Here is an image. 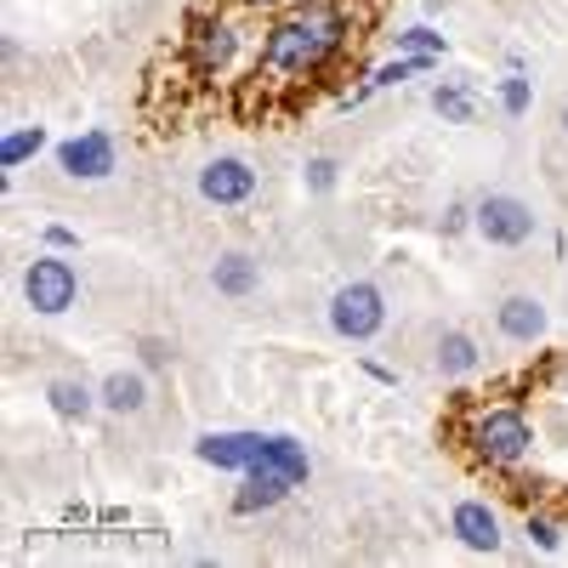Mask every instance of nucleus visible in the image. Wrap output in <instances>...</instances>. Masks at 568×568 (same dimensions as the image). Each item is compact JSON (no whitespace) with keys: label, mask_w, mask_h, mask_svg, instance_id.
<instances>
[{"label":"nucleus","mask_w":568,"mask_h":568,"mask_svg":"<svg viewBox=\"0 0 568 568\" xmlns=\"http://www.w3.org/2000/svg\"><path fill=\"white\" fill-rule=\"evenodd\" d=\"M45 404H52L63 420H91L103 409V398H98V387H85V382H74V375H58V382H45Z\"/></svg>","instance_id":"nucleus-15"},{"label":"nucleus","mask_w":568,"mask_h":568,"mask_svg":"<svg viewBox=\"0 0 568 568\" xmlns=\"http://www.w3.org/2000/svg\"><path fill=\"white\" fill-rule=\"evenodd\" d=\"M529 540H535L540 551H557V546H562V529L551 524V517H529Z\"/></svg>","instance_id":"nucleus-23"},{"label":"nucleus","mask_w":568,"mask_h":568,"mask_svg":"<svg viewBox=\"0 0 568 568\" xmlns=\"http://www.w3.org/2000/svg\"><path fill=\"white\" fill-rule=\"evenodd\" d=\"M45 149V125H12L7 142H0V171H18L23 160H34Z\"/></svg>","instance_id":"nucleus-18"},{"label":"nucleus","mask_w":568,"mask_h":568,"mask_svg":"<svg viewBox=\"0 0 568 568\" xmlns=\"http://www.w3.org/2000/svg\"><path fill=\"white\" fill-rule=\"evenodd\" d=\"M23 302H29L34 313H45V318L69 313V307L80 302V273H74V262L58 256V251L34 256V262L23 267Z\"/></svg>","instance_id":"nucleus-4"},{"label":"nucleus","mask_w":568,"mask_h":568,"mask_svg":"<svg viewBox=\"0 0 568 568\" xmlns=\"http://www.w3.org/2000/svg\"><path fill=\"white\" fill-rule=\"evenodd\" d=\"M529 98H535V91H529V80L524 74H511L506 85H500V109L517 120V114H529Z\"/></svg>","instance_id":"nucleus-21"},{"label":"nucleus","mask_w":568,"mask_h":568,"mask_svg":"<svg viewBox=\"0 0 568 568\" xmlns=\"http://www.w3.org/2000/svg\"><path fill=\"white\" fill-rule=\"evenodd\" d=\"M296 484L291 478H284V471L278 466H267V460H256L251 471H245V489L240 495H233V511H240V517H256V511H273L284 495H291Z\"/></svg>","instance_id":"nucleus-12"},{"label":"nucleus","mask_w":568,"mask_h":568,"mask_svg":"<svg viewBox=\"0 0 568 568\" xmlns=\"http://www.w3.org/2000/svg\"><path fill=\"white\" fill-rule=\"evenodd\" d=\"M347 12L336 7H307L296 18H284L267 29L262 40V58H256V74H291V80H307L318 69H329L342 58V45H347Z\"/></svg>","instance_id":"nucleus-1"},{"label":"nucleus","mask_w":568,"mask_h":568,"mask_svg":"<svg viewBox=\"0 0 568 568\" xmlns=\"http://www.w3.org/2000/svg\"><path fill=\"white\" fill-rule=\"evenodd\" d=\"M495 329H500L506 342H517V347H535V342H546L551 313H546V302H540V296L517 291V296H506V302L495 307Z\"/></svg>","instance_id":"nucleus-8"},{"label":"nucleus","mask_w":568,"mask_h":568,"mask_svg":"<svg viewBox=\"0 0 568 568\" xmlns=\"http://www.w3.org/2000/svg\"><path fill=\"white\" fill-rule=\"evenodd\" d=\"M256 187H262V176H256L240 154H216V160L200 165V200H205V205H222V211L251 205Z\"/></svg>","instance_id":"nucleus-6"},{"label":"nucleus","mask_w":568,"mask_h":568,"mask_svg":"<svg viewBox=\"0 0 568 568\" xmlns=\"http://www.w3.org/2000/svg\"><path fill=\"white\" fill-rule=\"evenodd\" d=\"M142 364H154V369H165V364H171V342L149 336V342H142Z\"/></svg>","instance_id":"nucleus-24"},{"label":"nucleus","mask_w":568,"mask_h":568,"mask_svg":"<svg viewBox=\"0 0 568 568\" xmlns=\"http://www.w3.org/2000/svg\"><path fill=\"white\" fill-rule=\"evenodd\" d=\"M262 460H267V466H278L291 484H307V471H313V460H307V444H296L291 433H273Z\"/></svg>","instance_id":"nucleus-17"},{"label":"nucleus","mask_w":568,"mask_h":568,"mask_svg":"<svg viewBox=\"0 0 568 568\" xmlns=\"http://www.w3.org/2000/svg\"><path fill=\"white\" fill-rule=\"evenodd\" d=\"M240 7H256L262 12V7H284V0H240Z\"/></svg>","instance_id":"nucleus-27"},{"label":"nucleus","mask_w":568,"mask_h":568,"mask_svg":"<svg viewBox=\"0 0 568 568\" xmlns=\"http://www.w3.org/2000/svg\"><path fill=\"white\" fill-rule=\"evenodd\" d=\"M211 284H216V296L245 302V296H256V284H262V262L245 256V251H222L216 267H211Z\"/></svg>","instance_id":"nucleus-13"},{"label":"nucleus","mask_w":568,"mask_h":568,"mask_svg":"<svg viewBox=\"0 0 568 568\" xmlns=\"http://www.w3.org/2000/svg\"><path fill=\"white\" fill-rule=\"evenodd\" d=\"M449 535H455L466 551L495 557V551H500V511H495L489 500H455V511H449Z\"/></svg>","instance_id":"nucleus-10"},{"label":"nucleus","mask_w":568,"mask_h":568,"mask_svg":"<svg viewBox=\"0 0 568 568\" xmlns=\"http://www.w3.org/2000/svg\"><path fill=\"white\" fill-rule=\"evenodd\" d=\"M562 136H568V109H562Z\"/></svg>","instance_id":"nucleus-28"},{"label":"nucleus","mask_w":568,"mask_h":568,"mask_svg":"<svg viewBox=\"0 0 568 568\" xmlns=\"http://www.w3.org/2000/svg\"><path fill=\"white\" fill-rule=\"evenodd\" d=\"M466 444L478 449V460H489V466H524L529 449H535V426H529V415L517 404H495V409H484L478 420H471Z\"/></svg>","instance_id":"nucleus-2"},{"label":"nucleus","mask_w":568,"mask_h":568,"mask_svg":"<svg viewBox=\"0 0 568 568\" xmlns=\"http://www.w3.org/2000/svg\"><path fill=\"white\" fill-rule=\"evenodd\" d=\"M329 329H336L342 342H375L387 329V296H382V284H369V278H347L336 296H329L324 307Z\"/></svg>","instance_id":"nucleus-3"},{"label":"nucleus","mask_w":568,"mask_h":568,"mask_svg":"<svg viewBox=\"0 0 568 568\" xmlns=\"http://www.w3.org/2000/svg\"><path fill=\"white\" fill-rule=\"evenodd\" d=\"M562 398H568V375H562Z\"/></svg>","instance_id":"nucleus-29"},{"label":"nucleus","mask_w":568,"mask_h":568,"mask_svg":"<svg viewBox=\"0 0 568 568\" xmlns=\"http://www.w3.org/2000/svg\"><path fill=\"white\" fill-rule=\"evenodd\" d=\"M98 398L109 415H142L149 409V375L142 369H109L98 382Z\"/></svg>","instance_id":"nucleus-14"},{"label":"nucleus","mask_w":568,"mask_h":568,"mask_svg":"<svg viewBox=\"0 0 568 568\" xmlns=\"http://www.w3.org/2000/svg\"><path fill=\"white\" fill-rule=\"evenodd\" d=\"M336 160H329V154H313L307 160V187H313V194H329V187H336Z\"/></svg>","instance_id":"nucleus-22"},{"label":"nucleus","mask_w":568,"mask_h":568,"mask_svg":"<svg viewBox=\"0 0 568 568\" xmlns=\"http://www.w3.org/2000/svg\"><path fill=\"white\" fill-rule=\"evenodd\" d=\"M433 109H438L449 125H471V114H478V103H471L466 85H438V91H433Z\"/></svg>","instance_id":"nucleus-20"},{"label":"nucleus","mask_w":568,"mask_h":568,"mask_svg":"<svg viewBox=\"0 0 568 568\" xmlns=\"http://www.w3.org/2000/svg\"><path fill=\"white\" fill-rule=\"evenodd\" d=\"M187 52H194L200 74H222L233 58H240V29H233L227 18H200L194 34H187Z\"/></svg>","instance_id":"nucleus-11"},{"label":"nucleus","mask_w":568,"mask_h":568,"mask_svg":"<svg viewBox=\"0 0 568 568\" xmlns=\"http://www.w3.org/2000/svg\"><path fill=\"white\" fill-rule=\"evenodd\" d=\"M194 455L205 460V466H216V471H245L267 455V438L262 433H205L200 444H194Z\"/></svg>","instance_id":"nucleus-9"},{"label":"nucleus","mask_w":568,"mask_h":568,"mask_svg":"<svg viewBox=\"0 0 568 568\" xmlns=\"http://www.w3.org/2000/svg\"><path fill=\"white\" fill-rule=\"evenodd\" d=\"M58 171L74 182H103L114 176V136L109 131H80L69 142H58Z\"/></svg>","instance_id":"nucleus-7"},{"label":"nucleus","mask_w":568,"mask_h":568,"mask_svg":"<svg viewBox=\"0 0 568 568\" xmlns=\"http://www.w3.org/2000/svg\"><path fill=\"white\" fill-rule=\"evenodd\" d=\"M471 227H478L489 245L517 251V245H529V240H535L540 216H535L529 200H517V194H484L478 205H471Z\"/></svg>","instance_id":"nucleus-5"},{"label":"nucleus","mask_w":568,"mask_h":568,"mask_svg":"<svg viewBox=\"0 0 568 568\" xmlns=\"http://www.w3.org/2000/svg\"><path fill=\"white\" fill-rule=\"evenodd\" d=\"M478 364H484L478 342H471L466 329H444V336H438V375H449V382H460V375H471Z\"/></svg>","instance_id":"nucleus-16"},{"label":"nucleus","mask_w":568,"mask_h":568,"mask_svg":"<svg viewBox=\"0 0 568 568\" xmlns=\"http://www.w3.org/2000/svg\"><path fill=\"white\" fill-rule=\"evenodd\" d=\"M398 52H404V58H433V63H444V52H449V40H444L438 29H426V23H415V29H404V34H398Z\"/></svg>","instance_id":"nucleus-19"},{"label":"nucleus","mask_w":568,"mask_h":568,"mask_svg":"<svg viewBox=\"0 0 568 568\" xmlns=\"http://www.w3.org/2000/svg\"><path fill=\"white\" fill-rule=\"evenodd\" d=\"M45 245H52V251H74V245H80V233H74V227H58V222H52V227H45Z\"/></svg>","instance_id":"nucleus-25"},{"label":"nucleus","mask_w":568,"mask_h":568,"mask_svg":"<svg viewBox=\"0 0 568 568\" xmlns=\"http://www.w3.org/2000/svg\"><path fill=\"white\" fill-rule=\"evenodd\" d=\"M466 222H471V205H449L444 211V233H460Z\"/></svg>","instance_id":"nucleus-26"}]
</instances>
